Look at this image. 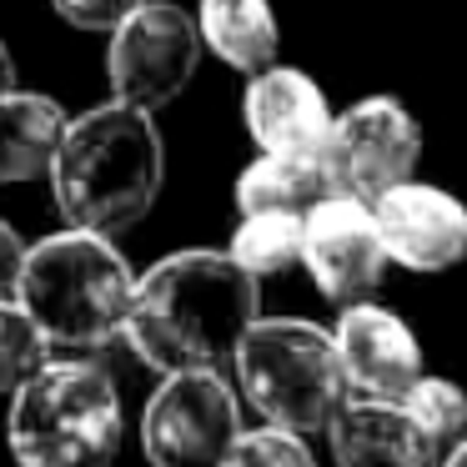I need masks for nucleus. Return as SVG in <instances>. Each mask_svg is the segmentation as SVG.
<instances>
[{
  "mask_svg": "<svg viewBox=\"0 0 467 467\" xmlns=\"http://www.w3.org/2000/svg\"><path fill=\"white\" fill-rule=\"evenodd\" d=\"M402 402L412 407V417L427 427V437L442 447V457L467 437V392L452 387L447 377H417L402 392Z\"/></svg>",
  "mask_w": 467,
  "mask_h": 467,
  "instance_id": "a211bd4d",
  "label": "nucleus"
},
{
  "mask_svg": "<svg viewBox=\"0 0 467 467\" xmlns=\"http://www.w3.org/2000/svg\"><path fill=\"white\" fill-rule=\"evenodd\" d=\"M322 196H332L322 156H276L262 151L236 176V212H296L306 216Z\"/></svg>",
  "mask_w": 467,
  "mask_h": 467,
  "instance_id": "dca6fc26",
  "label": "nucleus"
},
{
  "mask_svg": "<svg viewBox=\"0 0 467 467\" xmlns=\"http://www.w3.org/2000/svg\"><path fill=\"white\" fill-rule=\"evenodd\" d=\"M196 36L206 51L222 56L242 76L276 66V51H282V31H276V16L266 0H202Z\"/></svg>",
  "mask_w": 467,
  "mask_h": 467,
  "instance_id": "4468645a",
  "label": "nucleus"
},
{
  "mask_svg": "<svg viewBox=\"0 0 467 467\" xmlns=\"http://www.w3.org/2000/svg\"><path fill=\"white\" fill-rule=\"evenodd\" d=\"M5 442L16 467H111L121 452V397L91 362H41L11 392Z\"/></svg>",
  "mask_w": 467,
  "mask_h": 467,
  "instance_id": "20e7f679",
  "label": "nucleus"
},
{
  "mask_svg": "<svg viewBox=\"0 0 467 467\" xmlns=\"http://www.w3.org/2000/svg\"><path fill=\"white\" fill-rule=\"evenodd\" d=\"M302 266L312 272L317 292L332 306L372 302L377 282L387 272V252L377 236L372 206L357 196H322L302 216Z\"/></svg>",
  "mask_w": 467,
  "mask_h": 467,
  "instance_id": "1a4fd4ad",
  "label": "nucleus"
},
{
  "mask_svg": "<svg viewBox=\"0 0 467 467\" xmlns=\"http://www.w3.org/2000/svg\"><path fill=\"white\" fill-rule=\"evenodd\" d=\"M71 116L51 96L5 91L0 96V182H36L51 171V156Z\"/></svg>",
  "mask_w": 467,
  "mask_h": 467,
  "instance_id": "2eb2a0df",
  "label": "nucleus"
},
{
  "mask_svg": "<svg viewBox=\"0 0 467 467\" xmlns=\"http://www.w3.org/2000/svg\"><path fill=\"white\" fill-rule=\"evenodd\" d=\"M256 317H262L256 276L242 272L226 252L186 246L131 286L121 337L151 372H192V367L222 372Z\"/></svg>",
  "mask_w": 467,
  "mask_h": 467,
  "instance_id": "f257e3e1",
  "label": "nucleus"
},
{
  "mask_svg": "<svg viewBox=\"0 0 467 467\" xmlns=\"http://www.w3.org/2000/svg\"><path fill=\"white\" fill-rule=\"evenodd\" d=\"M442 467H467V437H462V442H457L452 452L442 457Z\"/></svg>",
  "mask_w": 467,
  "mask_h": 467,
  "instance_id": "b1692460",
  "label": "nucleus"
},
{
  "mask_svg": "<svg viewBox=\"0 0 467 467\" xmlns=\"http://www.w3.org/2000/svg\"><path fill=\"white\" fill-rule=\"evenodd\" d=\"M21 262H26V242L11 222H0V296L16 292V276H21Z\"/></svg>",
  "mask_w": 467,
  "mask_h": 467,
  "instance_id": "4be33fe9",
  "label": "nucleus"
},
{
  "mask_svg": "<svg viewBox=\"0 0 467 467\" xmlns=\"http://www.w3.org/2000/svg\"><path fill=\"white\" fill-rule=\"evenodd\" d=\"M51 5L66 26H76V31H106L111 36L141 0H51Z\"/></svg>",
  "mask_w": 467,
  "mask_h": 467,
  "instance_id": "412c9836",
  "label": "nucleus"
},
{
  "mask_svg": "<svg viewBox=\"0 0 467 467\" xmlns=\"http://www.w3.org/2000/svg\"><path fill=\"white\" fill-rule=\"evenodd\" d=\"M46 176L66 222L116 236L156 206L166 176L161 131L151 126V111H136L126 101L96 106L66 121Z\"/></svg>",
  "mask_w": 467,
  "mask_h": 467,
  "instance_id": "f03ea898",
  "label": "nucleus"
},
{
  "mask_svg": "<svg viewBox=\"0 0 467 467\" xmlns=\"http://www.w3.org/2000/svg\"><path fill=\"white\" fill-rule=\"evenodd\" d=\"M131 266L111 246V236L71 226L26 246L16 302L31 312L46 342L61 347H106L121 337V317L131 302Z\"/></svg>",
  "mask_w": 467,
  "mask_h": 467,
  "instance_id": "7ed1b4c3",
  "label": "nucleus"
},
{
  "mask_svg": "<svg viewBox=\"0 0 467 467\" xmlns=\"http://www.w3.org/2000/svg\"><path fill=\"white\" fill-rule=\"evenodd\" d=\"M46 352H51V342L31 322V312L11 296H0V392H16L46 362Z\"/></svg>",
  "mask_w": 467,
  "mask_h": 467,
  "instance_id": "6ab92c4d",
  "label": "nucleus"
},
{
  "mask_svg": "<svg viewBox=\"0 0 467 467\" xmlns=\"http://www.w3.org/2000/svg\"><path fill=\"white\" fill-rule=\"evenodd\" d=\"M242 392L272 427L306 437L322 432L337 402L347 397L342 367L332 352V332L317 322H292V317H256L242 332L232 357Z\"/></svg>",
  "mask_w": 467,
  "mask_h": 467,
  "instance_id": "39448f33",
  "label": "nucleus"
},
{
  "mask_svg": "<svg viewBox=\"0 0 467 467\" xmlns=\"http://www.w3.org/2000/svg\"><path fill=\"white\" fill-rule=\"evenodd\" d=\"M5 91H16V61H11V51H5V41H0V96Z\"/></svg>",
  "mask_w": 467,
  "mask_h": 467,
  "instance_id": "5701e85b",
  "label": "nucleus"
},
{
  "mask_svg": "<svg viewBox=\"0 0 467 467\" xmlns=\"http://www.w3.org/2000/svg\"><path fill=\"white\" fill-rule=\"evenodd\" d=\"M216 467H317V457L296 432L266 422L256 432H236Z\"/></svg>",
  "mask_w": 467,
  "mask_h": 467,
  "instance_id": "aec40b11",
  "label": "nucleus"
},
{
  "mask_svg": "<svg viewBox=\"0 0 467 467\" xmlns=\"http://www.w3.org/2000/svg\"><path fill=\"white\" fill-rule=\"evenodd\" d=\"M202 66V36L196 21L171 0H141L111 31V91L136 111H161L192 86Z\"/></svg>",
  "mask_w": 467,
  "mask_h": 467,
  "instance_id": "423d86ee",
  "label": "nucleus"
},
{
  "mask_svg": "<svg viewBox=\"0 0 467 467\" xmlns=\"http://www.w3.org/2000/svg\"><path fill=\"white\" fill-rule=\"evenodd\" d=\"M242 116L262 151H276V156H322L327 151L332 111H327V96L317 91V81L302 71H286V66L256 71L252 86H246Z\"/></svg>",
  "mask_w": 467,
  "mask_h": 467,
  "instance_id": "ddd939ff",
  "label": "nucleus"
},
{
  "mask_svg": "<svg viewBox=\"0 0 467 467\" xmlns=\"http://www.w3.org/2000/svg\"><path fill=\"white\" fill-rule=\"evenodd\" d=\"M337 467H442V447L427 437L402 397H352L337 402L322 427Z\"/></svg>",
  "mask_w": 467,
  "mask_h": 467,
  "instance_id": "f8f14e48",
  "label": "nucleus"
},
{
  "mask_svg": "<svg viewBox=\"0 0 467 467\" xmlns=\"http://www.w3.org/2000/svg\"><path fill=\"white\" fill-rule=\"evenodd\" d=\"M332 352L352 397H402L422 377V347H417L412 327L372 302L342 306Z\"/></svg>",
  "mask_w": 467,
  "mask_h": 467,
  "instance_id": "9b49d317",
  "label": "nucleus"
},
{
  "mask_svg": "<svg viewBox=\"0 0 467 467\" xmlns=\"http://www.w3.org/2000/svg\"><path fill=\"white\" fill-rule=\"evenodd\" d=\"M242 272L262 276H282L302 262V216L296 212H246L236 226L232 246H226Z\"/></svg>",
  "mask_w": 467,
  "mask_h": 467,
  "instance_id": "f3484780",
  "label": "nucleus"
},
{
  "mask_svg": "<svg viewBox=\"0 0 467 467\" xmlns=\"http://www.w3.org/2000/svg\"><path fill=\"white\" fill-rule=\"evenodd\" d=\"M372 222L387 262L407 266V272L432 276L467 262V206L442 186H422L407 176L372 202Z\"/></svg>",
  "mask_w": 467,
  "mask_h": 467,
  "instance_id": "9d476101",
  "label": "nucleus"
},
{
  "mask_svg": "<svg viewBox=\"0 0 467 467\" xmlns=\"http://www.w3.org/2000/svg\"><path fill=\"white\" fill-rule=\"evenodd\" d=\"M322 161H327V176H332V192L372 206L382 192H392L397 182H407L417 171L422 126L392 96H367V101L347 106L332 121Z\"/></svg>",
  "mask_w": 467,
  "mask_h": 467,
  "instance_id": "6e6552de",
  "label": "nucleus"
},
{
  "mask_svg": "<svg viewBox=\"0 0 467 467\" xmlns=\"http://www.w3.org/2000/svg\"><path fill=\"white\" fill-rule=\"evenodd\" d=\"M242 432V407L222 372L192 367L166 372L141 417V447L151 467H216Z\"/></svg>",
  "mask_w": 467,
  "mask_h": 467,
  "instance_id": "0eeeda50",
  "label": "nucleus"
}]
</instances>
